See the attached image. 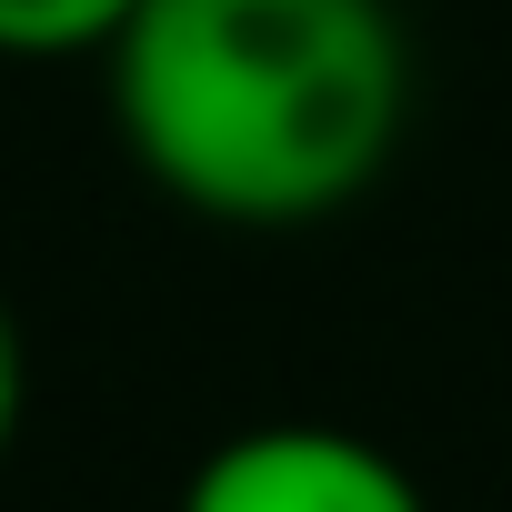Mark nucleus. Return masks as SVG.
<instances>
[{"mask_svg":"<svg viewBox=\"0 0 512 512\" xmlns=\"http://www.w3.org/2000/svg\"><path fill=\"white\" fill-rule=\"evenodd\" d=\"M101 71L121 151L231 231L332 221L382 181L412 121L392 0H141Z\"/></svg>","mask_w":512,"mask_h":512,"instance_id":"1","label":"nucleus"},{"mask_svg":"<svg viewBox=\"0 0 512 512\" xmlns=\"http://www.w3.org/2000/svg\"><path fill=\"white\" fill-rule=\"evenodd\" d=\"M181 512H422V492L362 432L262 422V432H231L221 452H201V472L181 482Z\"/></svg>","mask_w":512,"mask_h":512,"instance_id":"2","label":"nucleus"},{"mask_svg":"<svg viewBox=\"0 0 512 512\" xmlns=\"http://www.w3.org/2000/svg\"><path fill=\"white\" fill-rule=\"evenodd\" d=\"M141 0H0V61H101Z\"/></svg>","mask_w":512,"mask_h":512,"instance_id":"3","label":"nucleus"},{"mask_svg":"<svg viewBox=\"0 0 512 512\" xmlns=\"http://www.w3.org/2000/svg\"><path fill=\"white\" fill-rule=\"evenodd\" d=\"M21 402H31V352H21L11 302H0V452H11V432H21Z\"/></svg>","mask_w":512,"mask_h":512,"instance_id":"4","label":"nucleus"}]
</instances>
